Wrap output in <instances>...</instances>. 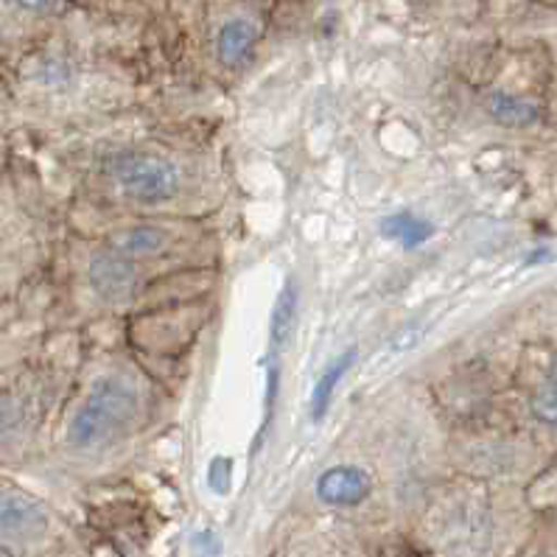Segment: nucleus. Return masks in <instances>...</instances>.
Wrapping results in <instances>:
<instances>
[{"label":"nucleus","mask_w":557,"mask_h":557,"mask_svg":"<svg viewBox=\"0 0 557 557\" xmlns=\"http://www.w3.org/2000/svg\"><path fill=\"white\" fill-rule=\"evenodd\" d=\"M208 485L213 487V493H219V496L230 493V485H233V459L230 457L210 459Z\"/></svg>","instance_id":"obj_13"},{"label":"nucleus","mask_w":557,"mask_h":557,"mask_svg":"<svg viewBox=\"0 0 557 557\" xmlns=\"http://www.w3.org/2000/svg\"><path fill=\"white\" fill-rule=\"evenodd\" d=\"M432 224H429L426 219L409 213V210L393 213V216H387L381 222V236L393 238V242H398L404 249H414L420 247V244H426L429 238H432Z\"/></svg>","instance_id":"obj_8"},{"label":"nucleus","mask_w":557,"mask_h":557,"mask_svg":"<svg viewBox=\"0 0 557 557\" xmlns=\"http://www.w3.org/2000/svg\"><path fill=\"white\" fill-rule=\"evenodd\" d=\"M532 414H535L541 423L557 426V375H552L544 387L535 393V398H532Z\"/></svg>","instance_id":"obj_12"},{"label":"nucleus","mask_w":557,"mask_h":557,"mask_svg":"<svg viewBox=\"0 0 557 557\" xmlns=\"http://www.w3.org/2000/svg\"><path fill=\"white\" fill-rule=\"evenodd\" d=\"M110 174L121 185L126 197L144 205H158L171 199L177 190L180 174L165 158L144 154V151H124L110 160Z\"/></svg>","instance_id":"obj_2"},{"label":"nucleus","mask_w":557,"mask_h":557,"mask_svg":"<svg viewBox=\"0 0 557 557\" xmlns=\"http://www.w3.org/2000/svg\"><path fill=\"white\" fill-rule=\"evenodd\" d=\"M190 549H194V557H219L222 555V541H219L216 532L202 530L190 537Z\"/></svg>","instance_id":"obj_14"},{"label":"nucleus","mask_w":557,"mask_h":557,"mask_svg":"<svg viewBox=\"0 0 557 557\" xmlns=\"http://www.w3.org/2000/svg\"><path fill=\"white\" fill-rule=\"evenodd\" d=\"M354 361H356V350L354 348L345 350V354L336 356V359L329 364V370L317 379L314 393H311V409H309L314 423H320V420L325 418V412H329L331 407V398H334V389L339 387L342 375L354 368Z\"/></svg>","instance_id":"obj_7"},{"label":"nucleus","mask_w":557,"mask_h":557,"mask_svg":"<svg viewBox=\"0 0 557 557\" xmlns=\"http://www.w3.org/2000/svg\"><path fill=\"white\" fill-rule=\"evenodd\" d=\"M135 414H138L135 387L129 381L107 375L92 384L85 404L76 409L71 426H67V440L76 448L107 446L132 426Z\"/></svg>","instance_id":"obj_1"},{"label":"nucleus","mask_w":557,"mask_h":557,"mask_svg":"<svg viewBox=\"0 0 557 557\" xmlns=\"http://www.w3.org/2000/svg\"><path fill=\"white\" fill-rule=\"evenodd\" d=\"M373 491L370 473L356 466H336L317 479V498L329 507H356Z\"/></svg>","instance_id":"obj_5"},{"label":"nucleus","mask_w":557,"mask_h":557,"mask_svg":"<svg viewBox=\"0 0 557 557\" xmlns=\"http://www.w3.org/2000/svg\"><path fill=\"white\" fill-rule=\"evenodd\" d=\"M165 233L160 227H132L121 230L119 236L110 238L112 252H121L126 258H138V256H151L163 249Z\"/></svg>","instance_id":"obj_9"},{"label":"nucleus","mask_w":557,"mask_h":557,"mask_svg":"<svg viewBox=\"0 0 557 557\" xmlns=\"http://www.w3.org/2000/svg\"><path fill=\"white\" fill-rule=\"evenodd\" d=\"M256 42H258V32L256 26L249 21H227L222 28H219V37H216V51H219V60L224 65L236 67L242 62H247L256 51Z\"/></svg>","instance_id":"obj_6"},{"label":"nucleus","mask_w":557,"mask_h":557,"mask_svg":"<svg viewBox=\"0 0 557 557\" xmlns=\"http://www.w3.org/2000/svg\"><path fill=\"white\" fill-rule=\"evenodd\" d=\"M491 115L505 126H530L537 121V107L532 101L516 99L507 92H493L491 96Z\"/></svg>","instance_id":"obj_10"},{"label":"nucleus","mask_w":557,"mask_h":557,"mask_svg":"<svg viewBox=\"0 0 557 557\" xmlns=\"http://www.w3.org/2000/svg\"><path fill=\"white\" fill-rule=\"evenodd\" d=\"M87 277H90L92 292L107 302L126 300L138 286V269H135L132 258L112 252V249L92 256L90 267H87Z\"/></svg>","instance_id":"obj_3"},{"label":"nucleus","mask_w":557,"mask_h":557,"mask_svg":"<svg viewBox=\"0 0 557 557\" xmlns=\"http://www.w3.org/2000/svg\"><path fill=\"white\" fill-rule=\"evenodd\" d=\"M0 527H3V537L9 544H34V541H40L48 527L46 510L23 493H7L3 505H0Z\"/></svg>","instance_id":"obj_4"},{"label":"nucleus","mask_w":557,"mask_h":557,"mask_svg":"<svg viewBox=\"0 0 557 557\" xmlns=\"http://www.w3.org/2000/svg\"><path fill=\"white\" fill-rule=\"evenodd\" d=\"M295 309H297V289L295 283H286V289L281 292V297L275 300V309L269 317V334H272V345H283V339L289 336L292 322H295Z\"/></svg>","instance_id":"obj_11"}]
</instances>
